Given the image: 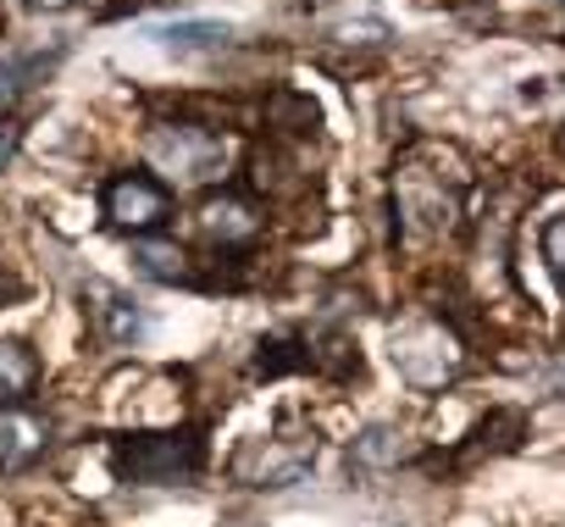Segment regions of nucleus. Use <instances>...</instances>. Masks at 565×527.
I'll return each instance as SVG.
<instances>
[{
  "instance_id": "f257e3e1",
  "label": "nucleus",
  "mask_w": 565,
  "mask_h": 527,
  "mask_svg": "<svg viewBox=\"0 0 565 527\" xmlns=\"http://www.w3.org/2000/svg\"><path fill=\"white\" fill-rule=\"evenodd\" d=\"M117 483L134 488H178L205 472V433L200 428H167V433H128L111 444Z\"/></svg>"
},
{
  "instance_id": "f03ea898",
  "label": "nucleus",
  "mask_w": 565,
  "mask_h": 527,
  "mask_svg": "<svg viewBox=\"0 0 565 527\" xmlns=\"http://www.w3.org/2000/svg\"><path fill=\"white\" fill-rule=\"evenodd\" d=\"M145 161L161 172V183H216L233 161V145L194 123H156L145 134Z\"/></svg>"
},
{
  "instance_id": "7ed1b4c3",
  "label": "nucleus",
  "mask_w": 565,
  "mask_h": 527,
  "mask_svg": "<svg viewBox=\"0 0 565 527\" xmlns=\"http://www.w3.org/2000/svg\"><path fill=\"white\" fill-rule=\"evenodd\" d=\"M394 372L411 383V389H422V394H433V389H444V383H455L460 378V367H466V350H460V339L438 323V317H422V323H405L399 334H394Z\"/></svg>"
},
{
  "instance_id": "20e7f679",
  "label": "nucleus",
  "mask_w": 565,
  "mask_h": 527,
  "mask_svg": "<svg viewBox=\"0 0 565 527\" xmlns=\"http://www.w3.org/2000/svg\"><path fill=\"white\" fill-rule=\"evenodd\" d=\"M317 433H260L233 455V483L244 488H295L317 466Z\"/></svg>"
},
{
  "instance_id": "39448f33",
  "label": "nucleus",
  "mask_w": 565,
  "mask_h": 527,
  "mask_svg": "<svg viewBox=\"0 0 565 527\" xmlns=\"http://www.w3.org/2000/svg\"><path fill=\"white\" fill-rule=\"evenodd\" d=\"M100 211H106V222L122 228V233H150V228H167V217H172V189H167L156 172L128 167V172L106 178Z\"/></svg>"
},
{
  "instance_id": "423d86ee",
  "label": "nucleus",
  "mask_w": 565,
  "mask_h": 527,
  "mask_svg": "<svg viewBox=\"0 0 565 527\" xmlns=\"http://www.w3.org/2000/svg\"><path fill=\"white\" fill-rule=\"evenodd\" d=\"M73 51V34H45V40H23L0 51V106H18L23 95H34Z\"/></svg>"
},
{
  "instance_id": "0eeeda50",
  "label": "nucleus",
  "mask_w": 565,
  "mask_h": 527,
  "mask_svg": "<svg viewBox=\"0 0 565 527\" xmlns=\"http://www.w3.org/2000/svg\"><path fill=\"white\" fill-rule=\"evenodd\" d=\"M51 450V422L29 405H0V477L40 466Z\"/></svg>"
},
{
  "instance_id": "6e6552de",
  "label": "nucleus",
  "mask_w": 565,
  "mask_h": 527,
  "mask_svg": "<svg viewBox=\"0 0 565 527\" xmlns=\"http://www.w3.org/2000/svg\"><path fill=\"white\" fill-rule=\"evenodd\" d=\"M238 40L233 23H211V18H183V23H161V29H145V45L167 51V56H211V51H227Z\"/></svg>"
},
{
  "instance_id": "1a4fd4ad",
  "label": "nucleus",
  "mask_w": 565,
  "mask_h": 527,
  "mask_svg": "<svg viewBox=\"0 0 565 527\" xmlns=\"http://www.w3.org/2000/svg\"><path fill=\"white\" fill-rule=\"evenodd\" d=\"M194 222H200V233L211 239V244H222V250H233V244H249L255 233H260V211L244 200V194H211L200 211H194Z\"/></svg>"
},
{
  "instance_id": "9d476101",
  "label": "nucleus",
  "mask_w": 565,
  "mask_h": 527,
  "mask_svg": "<svg viewBox=\"0 0 565 527\" xmlns=\"http://www.w3.org/2000/svg\"><path fill=\"white\" fill-rule=\"evenodd\" d=\"M40 389V356L18 339H0V405H23Z\"/></svg>"
},
{
  "instance_id": "9b49d317",
  "label": "nucleus",
  "mask_w": 565,
  "mask_h": 527,
  "mask_svg": "<svg viewBox=\"0 0 565 527\" xmlns=\"http://www.w3.org/2000/svg\"><path fill=\"white\" fill-rule=\"evenodd\" d=\"M311 372V339L306 334H271L255 345V378H289Z\"/></svg>"
},
{
  "instance_id": "f8f14e48",
  "label": "nucleus",
  "mask_w": 565,
  "mask_h": 527,
  "mask_svg": "<svg viewBox=\"0 0 565 527\" xmlns=\"http://www.w3.org/2000/svg\"><path fill=\"white\" fill-rule=\"evenodd\" d=\"M471 439H477V444H471V461H482V455H510V450H521V439H526V411L499 405V411H488V417L477 422Z\"/></svg>"
},
{
  "instance_id": "ddd939ff",
  "label": "nucleus",
  "mask_w": 565,
  "mask_h": 527,
  "mask_svg": "<svg viewBox=\"0 0 565 527\" xmlns=\"http://www.w3.org/2000/svg\"><path fill=\"white\" fill-rule=\"evenodd\" d=\"M95 323H100V334L111 339V345H134L139 334H145V312L128 301V295H117V289H95Z\"/></svg>"
},
{
  "instance_id": "4468645a",
  "label": "nucleus",
  "mask_w": 565,
  "mask_h": 527,
  "mask_svg": "<svg viewBox=\"0 0 565 527\" xmlns=\"http://www.w3.org/2000/svg\"><path fill=\"white\" fill-rule=\"evenodd\" d=\"M134 261H139V273L161 278V284H194V267H189V255L178 244H156V239H134Z\"/></svg>"
},
{
  "instance_id": "2eb2a0df",
  "label": "nucleus",
  "mask_w": 565,
  "mask_h": 527,
  "mask_svg": "<svg viewBox=\"0 0 565 527\" xmlns=\"http://www.w3.org/2000/svg\"><path fill=\"white\" fill-rule=\"evenodd\" d=\"M405 433L399 428H388V422H372L361 439H355V455L361 461H372V466H394L399 455H405V444H399Z\"/></svg>"
},
{
  "instance_id": "dca6fc26",
  "label": "nucleus",
  "mask_w": 565,
  "mask_h": 527,
  "mask_svg": "<svg viewBox=\"0 0 565 527\" xmlns=\"http://www.w3.org/2000/svg\"><path fill=\"white\" fill-rule=\"evenodd\" d=\"M543 267H548V278L559 284V217H543Z\"/></svg>"
},
{
  "instance_id": "f3484780",
  "label": "nucleus",
  "mask_w": 565,
  "mask_h": 527,
  "mask_svg": "<svg viewBox=\"0 0 565 527\" xmlns=\"http://www.w3.org/2000/svg\"><path fill=\"white\" fill-rule=\"evenodd\" d=\"M18 134H23V128H18L12 117H0V167L12 161V150H18Z\"/></svg>"
},
{
  "instance_id": "a211bd4d",
  "label": "nucleus",
  "mask_w": 565,
  "mask_h": 527,
  "mask_svg": "<svg viewBox=\"0 0 565 527\" xmlns=\"http://www.w3.org/2000/svg\"><path fill=\"white\" fill-rule=\"evenodd\" d=\"M18 7H23V12H67L73 0H18Z\"/></svg>"
},
{
  "instance_id": "6ab92c4d",
  "label": "nucleus",
  "mask_w": 565,
  "mask_h": 527,
  "mask_svg": "<svg viewBox=\"0 0 565 527\" xmlns=\"http://www.w3.org/2000/svg\"><path fill=\"white\" fill-rule=\"evenodd\" d=\"M18 295H23V284L7 278V267H0V301H18Z\"/></svg>"
}]
</instances>
